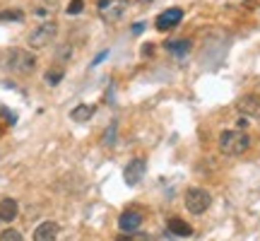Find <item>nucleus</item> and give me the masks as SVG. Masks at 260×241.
<instances>
[{"label": "nucleus", "instance_id": "nucleus-4", "mask_svg": "<svg viewBox=\"0 0 260 241\" xmlns=\"http://www.w3.org/2000/svg\"><path fill=\"white\" fill-rule=\"evenodd\" d=\"M183 203H186V207H188V213L190 215H205L207 213V207L212 205V195L207 193L205 188H188Z\"/></svg>", "mask_w": 260, "mask_h": 241}, {"label": "nucleus", "instance_id": "nucleus-10", "mask_svg": "<svg viewBox=\"0 0 260 241\" xmlns=\"http://www.w3.org/2000/svg\"><path fill=\"white\" fill-rule=\"evenodd\" d=\"M58 222H51V220H46V222H41L34 229V234H31V241H56L58 239Z\"/></svg>", "mask_w": 260, "mask_h": 241}, {"label": "nucleus", "instance_id": "nucleus-17", "mask_svg": "<svg viewBox=\"0 0 260 241\" xmlns=\"http://www.w3.org/2000/svg\"><path fill=\"white\" fill-rule=\"evenodd\" d=\"M0 22H24V10H3L0 12Z\"/></svg>", "mask_w": 260, "mask_h": 241}, {"label": "nucleus", "instance_id": "nucleus-23", "mask_svg": "<svg viewBox=\"0 0 260 241\" xmlns=\"http://www.w3.org/2000/svg\"><path fill=\"white\" fill-rule=\"evenodd\" d=\"M152 53H154V46H152V44H145V46H142V56H152Z\"/></svg>", "mask_w": 260, "mask_h": 241}, {"label": "nucleus", "instance_id": "nucleus-5", "mask_svg": "<svg viewBox=\"0 0 260 241\" xmlns=\"http://www.w3.org/2000/svg\"><path fill=\"white\" fill-rule=\"evenodd\" d=\"M236 111L246 118H260V97L258 94H243L236 99Z\"/></svg>", "mask_w": 260, "mask_h": 241}, {"label": "nucleus", "instance_id": "nucleus-3", "mask_svg": "<svg viewBox=\"0 0 260 241\" xmlns=\"http://www.w3.org/2000/svg\"><path fill=\"white\" fill-rule=\"evenodd\" d=\"M56 34H58V24L53 19H46V22H41V24L27 37V44L34 48V51H39V48H46L48 44L56 39Z\"/></svg>", "mask_w": 260, "mask_h": 241}, {"label": "nucleus", "instance_id": "nucleus-12", "mask_svg": "<svg viewBox=\"0 0 260 241\" xmlns=\"http://www.w3.org/2000/svg\"><path fill=\"white\" fill-rule=\"evenodd\" d=\"M58 10V0H34V5H31V12H34V17L39 19H51L56 15Z\"/></svg>", "mask_w": 260, "mask_h": 241}, {"label": "nucleus", "instance_id": "nucleus-24", "mask_svg": "<svg viewBox=\"0 0 260 241\" xmlns=\"http://www.w3.org/2000/svg\"><path fill=\"white\" fill-rule=\"evenodd\" d=\"M142 29H145V24H142V22H138V24H133V32H135V34H140Z\"/></svg>", "mask_w": 260, "mask_h": 241}, {"label": "nucleus", "instance_id": "nucleus-6", "mask_svg": "<svg viewBox=\"0 0 260 241\" xmlns=\"http://www.w3.org/2000/svg\"><path fill=\"white\" fill-rule=\"evenodd\" d=\"M96 8H99V15H102L104 19L118 22V19L125 15V0H99Z\"/></svg>", "mask_w": 260, "mask_h": 241}, {"label": "nucleus", "instance_id": "nucleus-2", "mask_svg": "<svg viewBox=\"0 0 260 241\" xmlns=\"http://www.w3.org/2000/svg\"><path fill=\"white\" fill-rule=\"evenodd\" d=\"M8 68L12 73H19V75L34 73V68H37V56L29 53V51H22V48H10L8 51Z\"/></svg>", "mask_w": 260, "mask_h": 241}, {"label": "nucleus", "instance_id": "nucleus-13", "mask_svg": "<svg viewBox=\"0 0 260 241\" xmlns=\"http://www.w3.org/2000/svg\"><path fill=\"white\" fill-rule=\"evenodd\" d=\"M164 48H167L169 53H174V56H188L193 44H190L188 39H167V41H164Z\"/></svg>", "mask_w": 260, "mask_h": 241}, {"label": "nucleus", "instance_id": "nucleus-21", "mask_svg": "<svg viewBox=\"0 0 260 241\" xmlns=\"http://www.w3.org/2000/svg\"><path fill=\"white\" fill-rule=\"evenodd\" d=\"M73 53H70V46H60L58 48V61H70Z\"/></svg>", "mask_w": 260, "mask_h": 241}, {"label": "nucleus", "instance_id": "nucleus-8", "mask_svg": "<svg viewBox=\"0 0 260 241\" xmlns=\"http://www.w3.org/2000/svg\"><path fill=\"white\" fill-rule=\"evenodd\" d=\"M181 19H183V10L181 8H169L164 10L161 15H157V22H154V27L159 32H169V29H176L181 24Z\"/></svg>", "mask_w": 260, "mask_h": 241}, {"label": "nucleus", "instance_id": "nucleus-22", "mask_svg": "<svg viewBox=\"0 0 260 241\" xmlns=\"http://www.w3.org/2000/svg\"><path fill=\"white\" fill-rule=\"evenodd\" d=\"M106 130H109V133H106V138H104V145H109V142L113 140V135H116V126H111V128H106Z\"/></svg>", "mask_w": 260, "mask_h": 241}, {"label": "nucleus", "instance_id": "nucleus-9", "mask_svg": "<svg viewBox=\"0 0 260 241\" xmlns=\"http://www.w3.org/2000/svg\"><path fill=\"white\" fill-rule=\"evenodd\" d=\"M145 167H147V162H145L142 157L128 162V167H125V171H123V181H125L128 186H138L140 181H142V176H145Z\"/></svg>", "mask_w": 260, "mask_h": 241}, {"label": "nucleus", "instance_id": "nucleus-11", "mask_svg": "<svg viewBox=\"0 0 260 241\" xmlns=\"http://www.w3.org/2000/svg\"><path fill=\"white\" fill-rule=\"evenodd\" d=\"M17 215H19V203L15 198H3V200H0V222L3 224L15 222Z\"/></svg>", "mask_w": 260, "mask_h": 241}, {"label": "nucleus", "instance_id": "nucleus-7", "mask_svg": "<svg viewBox=\"0 0 260 241\" xmlns=\"http://www.w3.org/2000/svg\"><path fill=\"white\" fill-rule=\"evenodd\" d=\"M142 220H145V215L133 205V207H128V210H123L121 213V217H118V227H121V232H138L140 227H142Z\"/></svg>", "mask_w": 260, "mask_h": 241}, {"label": "nucleus", "instance_id": "nucleus-18", "mask_svg": "<svg viewBox=\"0 0 260 241\" xmlns=\"http://www.w3.org/2000/svg\"><path fill=\"white\" fill-rule=\"evenodd\" d=\"M116 241H149V236L142 232H123Z\"/></svg>", "mask_w": 260, "mask_h": 241}, {"label": "nucleus", "instance_id": "nucleus-16", "mask_svg": "<svg viewBox=\"0 0 260 241\" xmlns=\"http://www.w3.org/2000/svg\"><path fill=\"white\" fill-rule=\"evenodd\" d=\"M65 77V70L60 68V65H56V68H48L46 73H44V80H46V84H51V87H56V84H60V80Z\"/></svg>", "mask_w": 260, "mask_h": 241}, {"label": "nucleus", "instance_id": "nucleus-1", "mask_svg": "<svg viewBox=\"0 0 260 241\" xmlns=\"http://www.w3.org/2000/svg\"><path fill=\"white\" fill-rule=\"evenodd\" d=\"M248 147H251V135L248 133H243L241 128L222 130V135H219L222 155H226V157H241Z\"/></svg>", "mask_w": 260, "mask_h": 241}, {"label": "nucleus", "instance_id": "nucleus-26", "mask_svg": "<svg viewBox=\"0 0 260 241\" xmlns=\"http://www.w3.org/2000/svg\"><path fill=\"white\" fill-rule=\"evenodd\" d=\"M140 3H145V5H149V3H154V0H140Z\"/></svg>", "mask_w": 260, "mask_h": 241}, {"label": "nucleus", "instance_id": "nucleus-19", "mask_svg": "<svg viewBox=\"0 0 260 241\" xmlns=\"http://www.w3.org/2000/svg\"><path fill=\"white\" fill-rule=\"evenodd\" d=\"M0 241H22V234L17 229H5V232L0 234Z\"/></svg>", "mask_w": 260, "mask_h": 241}, {"label": "nucleus", "instance_id": "nucleus-14", "mask_svg": "<svg viewBox=\"0 0 260 241\" xmlns=\"http://www.w3.org/2000/svg\"><path fill=\"white\" fill-rule=\"evenodd\" d=\"M94 113H96L94 106H89V104H77L73 111H70V118H73L75 123H87V120H92Z\"/></svg>", "mask_w": 260, "mask_h": 241}, {"label": "nucleus", "instance_id": "nucleus-25", "mask_svg": "<svg viewBox=\"0 0 260 241\" xmlns=\"http://www.w3.org/2000/svg\"><path fill=\"white\" fill-rule=\"evenodd\" d=\"M104 58H106V51H102V53H99V56H96V58H94V65H96V63H102V61H104Z\"/></svg>", "mask_w": 260, "mask_h": 241}, {"label": "nucleus", "instance_id": "nucleus-15", "mask_svg": "<svg viewBox=\"0 0 260 241\" xmlns=\"http://www.w3.org/2000/svg\"><path fill=\"white\" fill-rule=\"evenodd\" d=\"M167 227H169V232L176 234V236H190L193 234V227L188 222H183V220H178V217H171Z\"/></svg>", "mask_w": 260, "mask_h": 241}, {"label": "nucleus", "instance_id": "nucleus-20", "mask_svg": "<svg viewBox=\"0 0 260 241\" xmlns=\"http://www.w3.org/2000/svg\"><path fill=\"white\" fill-rule=\"evenodd\" d=\"M84 10V0H70V5H68V15H80Z\"/></svg>", "mask_w": 260, "mask_h": 241}]
</instances>
